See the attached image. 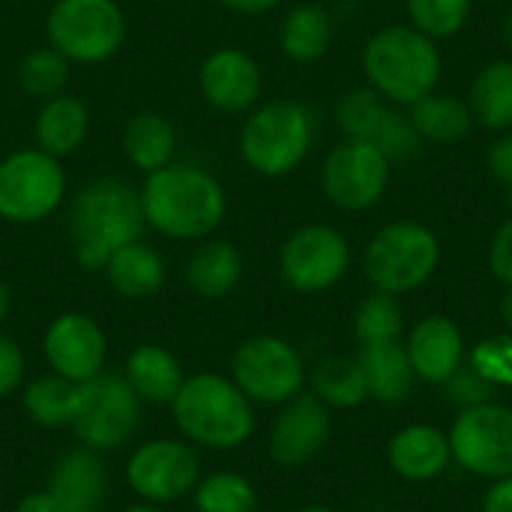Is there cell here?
<instances>
[{"instance_id": "obj_23", "label": "cell", "mask_w": 512, "mask_h": 512, "mask_svg": "<svg viewBox=\"0 0 512 512\" xmlns=\"http://www.w3.org/2000/svg\"><path fill=\"white\" fill-rule=\"evenodd\" d=\"M87 132H90V111L72 93H60V96L45 99L36 111V120H33L36 147L57 156V159L75 153L87 141Z\"/></svg>"}, {"instance_id": "obj_17", "label": "cell", "mask_w": 512, "mask_h": 512, "mask_svg": "<svg viewBox=\"0 0 512 512\" xmlns=\"http://www.w3.org/2000/svg\"><path fill=\"white\" fill-rule=\"evenodd\" d=\"M198 87L210 108L222 114H246L261 99V66L258 60L234 45L216 48L198 69Z\"/></svg>"}, {"instance_id": "obj_48", "label": "cell", "mask_w": 512, "mask_h": 512, "mask_svg": "<svg viewBox=\"0 0 512 512\" xmlns=\"http://www.w3.org/2000/svg\"><path fill=\"white\" fill-rule=\"evenodd\" d=\"M504 45L512 51V9L507 12V18H504Z\"/></svg>"}, {"instance_id": "obj_27", "label": "cell", "mask_w": 512, "mask_h": 512, "mask_svg": "<svg viewBox=\"0 0 512 512\" xmlns=\"http://www.w3.org/2000/svg\"><path fill=\"white\" fill-rule=\"evenodd\" d=\"M408 117H411L420 141L444 144V147L465 141L474 129V114L468 108V99L453 96V93H441V90L408 105Z\"/></svg>"}, {"instance_id": "obj_42", "label": "cell", "mask_w": 512, "mask_h": 512, "mask_svg": "<svg viewBox=\"0 0 512 512\" xmlns=\"http://www.w3.org/2000/svg\"><path fill=\"white\" fill-rule=\"evenodd\" d=\"M480 512H512V477H501L489 483L480 501Z\"/></svg>"}, {"instance_id": "obj_15", "label": "cell", "mask_w": 512, "mask_h": 512, "mask_svg": "<svg viewBox=\"0 0 512 512\" xmlns=\"http://www.w3.org/2000/svg\"><path fill=\"white\" fill-rule=\"evenodd\" d=\"M330 435H333L330 408L303 390L291 402L279 405L267 432V453L282 471H297L324 453Z\"/></svg>"}, {"instance_id": "obj_21", "label": "cell", "mask_w": 512, "mask_h": 512, "mask_svg": "<svg viewBox=\"0 0 512 512\" xmlns=\"http://www.w3.org/2000/svg\"><path fill=\"white\" fill-rule=\"evenodd\" d=\"M120 375L144 405H165V408L174 402L177 390L186 381L180 360L156 342L135 345Z\"/></svg>"}, {"instance_id": "obj_4", "label": "cell", "mask_w": 512, "mask_h": 512, "mask_svg": "<svg viewBox=\"0 0 512 512\" xmlns=\"http://www.w3.org/2000/svg\"><path fill=\"white\" fill-rule=\"evenodd\" d=\"M366 84L387 102L408 108L441 84L444 57L432 36L411 24H387L375 30L360 54Z\"/></svg>"}, {"instance_id": "obj_16", "label": "cell", "mask_w": 512, "mask_h": 512, "mask_svg": "<svg viewBox=\"0 0 512 512\" xmlns=\"http://www.w3.org/2000/svg\"><path fill=\"white\" fill-rule=\"evenodd\" d=\"M42 360L48 363V372L84 384L105 372L108 360V339L96 318L84 312H60L42 333Z\"/></svg>"}, {"instance_id": "obj_31", "label": "cell", "mask_w": 512, "mask_h": 512, "mask_svg": "<svg viewBox=\"0 0 512 512\" xmlns=\"http://www.w3.org/2000/svg\"><path fill=\"white\" fill-rule=\"evenodd\" d=\"M21 408L39 429H69L78 399V384L48 372L33 381H27L21 390Z\"/></svg>"}, {"instance_id": "obj_12", "label": "cell", "mask_w": 512, "mask_h": 512, "mask_svg": "<svg viewBox=\"0 0 512 512\" xmlns=\"http://www.w3.org/2000/svg\"><path fill=\"white\" fill-rule=\"evenodd\" d=\"M447 438L453 462L462 471L489 483L512 477V408L495 399L462 408Z\"/></svg>"}, {"instance_id": "obj_44", "label": "cell", "mask_w": 512, "mask_h": 512, "mask_svg": "<svg viewBox=\"0 0 512 512\" xmlns=\"http://www.w3.org/2000/svg\"><path fill=\"white\" fill-rule=\"evenodd\" d=\"M219 3L231 12H240V15H264V12L276 9L282 0H219Z\"/></svg>"}, {"instance_id": "obj_3", "label": "cell", "mask_w": 512, "mask_h": 512, "mask_svg": "<svg viewBox=\"0 0 512 512\" xmlns=\"http://www.w3.org/2000/svg\"><path fill=\"white\" fill-rule=\"evenodd\" d=\"M144 210L138 189L102 177L78 189L69 207L72 255L81 270L102 273L108 258L144 234Z\"/></svg>"}, {"instance_id": "obj_33", "label": "cell", "mask_w": 512, "mask_h": 512, "mask_svg": "<svg viewBox=\"0 0 512 512\" xmlns=\"http://www.w3.org/2000/svg\"><path fill=\"white\" fill-rule=\"evenodd\" d=\"M189 498L198 512H255L258 507L252 480L237 471H216L207 477L201 474Z\"/></svg>"}, {"instance_id": "obj_30", "label": "cell", "mask_w": 512, "mask_h": 512, "mask_svg": "<svg viewBox=\"0 0 512 512\" xmlns=\"http://www.w3.org/2000/svg\"><path fill=\"white\" fill-rule=\"evenodd\" d=\"M468 108L474 123L489 132H510L512 129V60L486 63L468 93Z\"/></svg>"}, {"instance_id": "obj_8", "label": "cell", "mask_w": 512, "mask_h": 512, "mask_svg": "<svg viewBox=\"0 0 512 512\" xmlns=\"http://www.w3.org/2000/svg\"><path fill=\"white\" fill-rule=\"evenodd\" d=\"M141 408L144 402L132 393L123 375L99 372L96 378L78 384L69 429L81 447L105 456L132 441L141 423Z\"/></svg>"}, {"instance_id": "obj_24", "label": "cell", "mask_w": 512, "mask_h": 512, "mask_svg": "<svg viewBox=\"0 0 512 512\" xmlns=\"http://www.w3.org/2000/svg\"><path fill=\"white\" fill-rule=\"evenodd\" d=\"M186 285L201 300L228 297L243 279V255L231 240H201L186 261Z\"/></svg>"}, {"instance_id": "obj_19", "label": "cell", "mask_w": 512, "mask_h": 512, "mask_svg": "<svg viewBox=\"0 0 512 512\" xmlns=\"http://www.w3.org/2000/svg\"><path fill=\"white\" fill-rule=\"evenodd\" d=\"M45 489L63 512H99L111 492V474L102 453L78 444L51 465Z\"/></svg>"}, {"instance_id": "obj_10", "label": "cell", "mask_w": 512, "mask_h": 512, "mask_svg": "<svg viewBox=\"0 0 512 512\" xmlns=\"http://www.w3.org/2000/svg\"><path fill=\"white\" fill-rule=\"evenodd\" d=\"M66 198V171L57 156L39 147L12 150L0 159V219L36 225L57 213Z\"/></svg>"}, {"instance_id": "obj_1", "label": "cell", "mask_w": 512, "mask_h": 512, "mask_svg": "<svg viewBox=\"0 0 512 512\" xmlns=\"http://www.w3.org/2000/svg\"><path fill=\"white\" fill-rule=\"evenodd\" d=\"M144 222L168 240H207L225 219V186L207 168L171 162L138 189Z\"/></svg>"}, {"instance_id": "obj_11", "label": "cell", "mask_w": 512, "mask_h": 512, "mask_svg": "<svg viewBox=\"0 0 512 512\" xmlns=\"http://www.w3.org/2000/svg\"><path fill=\"white\" fill-rule=\"evenodd\" d=\"M123 477L141 504L171 507L198 486L201 456L183 438H150L126 456Z\"/></svg>"}, {"instance_id": "obj_28", "label": "cell", "mask_w": 512, "mask_h": 512, "mask_svg": "<svg viewBox=\"0 0 512 512\" xmlns=\"http://www.w3.org/2000/svg\"><path fill=\"white\" fill-rule=\"evenodd\" d=\"M333 45V18L318 3L294 6L279 24V48L294 63H315Z\"/></svg>"}, {"instance_id": "obj_35", "label": "cell", "mask_w": 512, "mask_h": 512, "mask_svg": "<svg viewBox=\"0 0 512 512\" xmlns=\"http://www.w3.org/2000/svg\"><path fill=\"white\" fill-rule=\"evenodd\" d=\"M402 324H405V318H402L399 297L384 294V291H372L354 312V336H357L360 348L399 342Z\"/></svg>"}, {"instance_id": "obj_45", "label": "cell", "mask_w": 512, "mask_h": 512, "mask_svg": "<svg viewBox=\"0 0 512 512\" xmlns=\"http://www.w3.org/2000/svg\"><path fill=\"white\" fill-rule=\"evenodd\" d=\"M9 309H12V294H9V285L0 279V324L9 318Z\"/></svg>"}, {"instance_id": "obj_32", "label": "cell", "mask_w": 512, "mask_h": 512, "mask_svg": "<svg viewBox=\"0 0 512 512\" xmlns=\"http://www.w3.org/2000/svg\"><path fill=\"white\" fill-rule=\"evenodd\" d=\"M393 102H387L378 90H372L369 84L363 87H351L339 96L336 102V126L342 129L345 138L354 141H369L378 147L384 126L393 114Z\"/></svg>"}, {"instance_id": "obj_47", "label": "cell", "mask_w": 512, "mask_h": 512, "mask_svg": "<svg viewBox=\"0 0 512 512\" xmlns=\"http://www.w3.org/2000/svg\"><path fill=\"white\" fill-rule=\"evenodd\" d=\"M123 512H168V507H156V504H141V501H135L132 507H126Z\"/></svg>"}, {"instance_id": "obj_2", "label": "cell", "mask_w": 512, "mask_h": 512, "mask_svg": "<svg viewBox=\"0 0 512 512\" xmlns=\"http://www.w3.org/2000/svg\"><path fill=\"white\" fill-rule=\"evenodd\" d=\"M168 408L180 438L195 450L231 453L255 435V405L228 375L219 372L186 375Z\"/></svg>"}, {"instance_id": "obj_26", "label": "cell", "mask_w": 512, "mask_h": 512, "mask_svg": "<svg viewBox=\"0 0 512 512\" xmlns=\"http://www.w3.org/2000/svg\"><path fill=\"white\" fill-rule=\"evenodd\" d=\"M357 360L366 375L369 399H375L381 405H402L411 396L417 375H414V366H411L402 342L360 348Z\"/></svg>"}, {"instance_id": "obj_22", "label": "cell", "mask_w": 512, "mask_h": 512, "mask_svg": "<svg viewBox=\"0 0 512 512\" xmlns=\"http://www.w3.org/2000/svg\"><path fill=\"white\" fill-rule=\"evenodd\" d=\"M102 273H105L111 291L120 294L123 300L156 297L165 288V279H168L165 258L159 255V249H153L144 240H132L126 246H120L108 258Z\"/></svg>"}, {"instance_id": "obj_38", "label": "cell", "mask_w": 512, "mask_h": 512, "mask_svg": "<svg viewBox=\"0 0 512 512\" xmlns=\"http://www.w3.org/2000/svg\"><path fill=\"white\" fill-rule=\"evenodd\" d=\"M447 387V393H450V402L453 405H459V411L462 408H474V405H483V402H492L495 399V387L489 384V381H483L468 363L444 384Z\"/></svg>"}, {"instance_id": "obj_7", "label": "cell", "mask_w": 512, "mask_h": 512, "mask_svg": "<svg viewBox=\"0 0 512 512\" xmlns=\"http://www.w3.org/2000/svg\"><path fill=\"white\" fill-rule=\"evenodd\" d=\"M228 378L252 405L279 408L306 390L309 369L303 354L288 339L261 333L243 339L234 348Z\"/></svg>"}, {"instance_id": "obj_20", "label": "cell", "mask_w": 512, "mask_h": 512, "mask_svg": "<svg viewBox=\"0 0 512 512\" xmlns=\"http://www.w3.org/2000/svg\"><path fill=\"white\" fill-rule=\"evenodd\" d=\"M453 462L450 438L444 429L429 423H414L399 429L387 444V465L405 483L438 480Z\"/></svg>"}, {"instance_id": "obj_5", "label": "cell", "mask_w": 512, "mask_h": 512, "mask_svg": "<svg viewBox=\"0 0 512 512\" xmlns=\"http://www.w3.org/2000/svg\"><path fill=\"white\" fill-rule=\"evenodd\" d=\"M315 141L312 114L294 99H273L255 105L240 129V156L261 177L294 174Z\"/></svg>"}, {"instance_id": "obj_49", "label": "cell", "mask_w": 512, "mask_h": 512, "mask_svg": "<svg viewBox=\"0 0 512 512\" xmlns=\"http://www.w3.org/2000/svg\"><path fill=\"white\" fill-rule=\"evenodd\" d=\"M297 512H339V510H333V507H327V504H309V507H303V510H297Z\"/></svg>"}, {"instance_id": "obj_41", "label": "cell", "mask_w": 512, "mask_h": 512, "mask_svg": "<svg viewBox=\"0 0 512 512\" xmlns=\"http://www.w3.org/2000/svg\"><path fill=\"white\" fill-rule=\"evenodd\" d=\"M486 165H489L492 177L507 189L512 207V129L510 132H498V138L492 141V147L486 153Z\"/></svg>"}, {"instance_id": "obj_29", "label": "cell", "mask_w": 512, "mask_h": 512, "mask_svg": "<svg viewBox=\"0 0 512 512\" xmlns=\"http://www.w3.org/2000/svg\"><path fill=\"white\" fill-rule=\"evenodd\" d=\"M309 393L330 411H351L369 399L366 375L357 357H324L309 369Z\"/></svg>"}, {"instance_id": "obj_34", "label": "cell", "mask_w": 512, "mask_h": 512, "mask_svg": "<svg viewBox=\"0 0 512 512\" xmlns=\"http://www.w3.org/2000/svg\"><path fill=\"white\" fill-rule=\"evenodd\" d=\"M15 78H18V87L45 102L51 96H60L66 93V84H69V60L57 51V48H33L30 54L21 57L18 69H15Z\"/></svg>"}, {"instance_id": "obj_25", "label": "cell", "mask_w": 512, "mask_h": 512, "mask_svg": "<svg viewBox=\"0 0 512 512\" xmlns=\"http://www.w3.org/2000/svg\"><path fill=\"white\" fill-rule=\"evenodd\" d=\"M123 156L144 177L171 165L177 156V129L159 111H138L123 126Z\"/></svg>"}, {"instance_id": "obj_14", "label": "cell", "mask_w": 512, "mask_h": 512, "mask_svg": "<svg viewBox=\"0 0 512 512\" xmlns=\"http://www.w3.org/2000/svg\"><path fill=\"white\" fill-rule=\"evenodd\" d=\"M390 171L393 162L384 156L381 147L369 141L345 138L324 159L321 189L336 210L366 213L384 198L390 186Z\"/></svg>"}, {"instance_id": "obj_43", "label": "cell", "mask_w": 512, "mask_h": 512, "mask_svg": "<svg viewBox=\"0 0 512 512\" xmlns=\"http://www.w3.org/2000/svg\"><path fill=\"white\" fill-rule=\"evenodd\" d=\"M12 512H63V507L54 501V495L48 489H39V492H30V495L18 498Z\"/></svg>"}, {"instance_id": "obj_39", "label": "cell", "mask_w": 512, "mask_h": 512, "mask_svg": "<svg viewBox=\"0 0 512 512\" xmlns=\"http://www.w3.org/2000/svg\"><path fill=\"white\" fill-rule=\"evenodd\" d=\"M24 372H27V360L21 345L0 330V399L24 387Z\"/></svg>"}, {"instance_id": "obj_36", "label": "cell", "mask_w": 512, "mask_h": 512, "mask_svg": "<svg viewBox=\"0 0 512 512\" xmlns=\"http://www.w3.org/2000/svg\"><path fill=\"white\" fill-rule=\"evenodd\" d=\"M474 0H405L408 24L420 33L438 39H450L465 30L471 18Z\"/></svg>"}, {"instance_id": "obj_13", "label": "cell", "mask_w": 512, "mask_h": 512, "mask_svg": "<svg viewBox=\"0 0 512 512\" xmlns=\"http://www.w3.org/2000/svg\"><path fill=\"white\" fill-rule=\"evenodd\" d=\"M351 267V246L333 225L312 222L288 234L279 249V276L297 294H324L336 288Z\"/></svg>"}, {"instance_id": "obj_40", "label": "cell", "mask_w": 512, "mask_h": 512, "mask_svg": "<svg viewBox=\"0 0 512 512\" xmlns=\"http://www.w3.org/2000/svg\"><path fill=\"white\" fill-rule=\"evenodd\" d=\"M489 270L501 285L512 288V213L498 225L489 243Z\"/></svg>"}, {"instance_id": "obj_6", "label": "cell", "mask_w": 512, "mask_h": 512, "mask_svg": "<svg viewBox=\"0 0 512 512\" xmlns=\"http://www.w3.org/2000/svg\"><path fill=\"white\" fill-rule=\"evenodd\" d=\"M441 261V240L429 225L390 222L363 252V273L375 291L402 297L423 288Z\"/></svg>"}, {"instance_id": "obj_9", "label": "cell", "mask_w": 512, "mask_h": 512, "mask_svg": "<svg viewBox=\"0 0 512 512\" xmlns=\"http://www.w3.org/2000/svg\"><path fill=\"white\" fill-rule=\"evenodd\" d=\"M45 33L69 63H105L126 42V12L117 0H54Z\"/></svg>"}, {"instance_id": "obj_18", "label": "cell", "mask_w": 512, "mask_h": 512, "mask_svg": "<svg viewBox=\"0 0 512 512\" xmlns=\"http://www.w3.org/2000/svg\"><path fill=\"white\" fill-rule=\"evenodd\" d=\"M405 351L417 381L423 384H447L468 360L465 336L447 315L420 318L405 339Z\"/></svg>"}, {"instance_id": "obj_37", "label": "cell", "mask_w": 512, "mask_h": 512, "mask_svg": "<svg viewBox=\"0 0 512 512\" xmlns=\"http://www.w3.org/2000/svg\"><path fill=\"white\" fill-rule=\"evenodd\" d=\"M495 390H512V333H495L480 339L465 360Z\"/></svg>"}, {"instance_id": "obj_46", "label": "cell", "mask_w": 512, "mask_h": 512, "mask_svg": "<svg viewBox=\"0 0 512 512\" xmlns=\"http://www.w3.org/2000/svg\"><path fill=\"white\" fill-rule=\"evenodd\" d=\"M501 318H504L507 330L512 333V288H507V294H504V300H501Z\"/></svg>"}]
</instances>
